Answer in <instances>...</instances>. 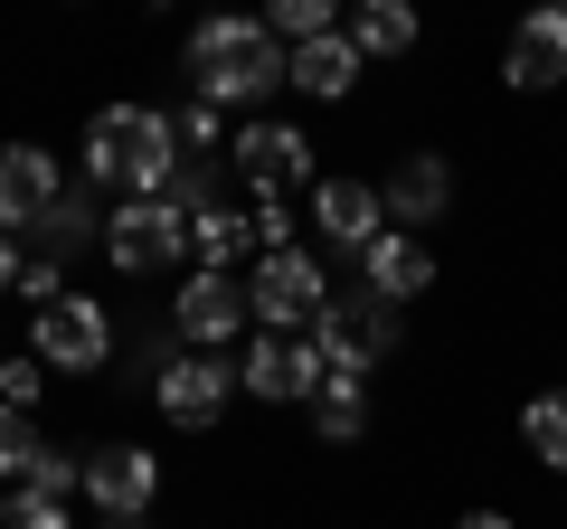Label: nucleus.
<instances>
[{
	"instance_id": "412c9836",
	"label": "nucleus",
	"mask_w": 567,
	"mask_h": 529,
	"mask_svg": "<svg viewBox=\"0 0 567 529\" xmlns=\"http://www.w3.org/2000/svg\"><path fill=\"white\" fill-rule=\"evenodd\" d=\"M341 20H350V0H265V29H275L284 48H303V39H331Z\"/></svg>"
},
{
	"instance_id": "f257e3e1",
	"label": "nucleus",
	"mask_w": 567,
	"mask_h": 529,
	"mask_svg": "<svg viewBox=\"0 0 567 529\" xmlns=\"http://www.w3.org/2000/svg\"><path fill=\"white\" fill-rule=\"evenodd\" d=\"M181 66H189V95L218 114H256L275 85H293V48L265 29V10H199Z\"/></svg>"
},
{
	"instance_id": "1a4fd4ad",
	"label": "nucleus",
	"mask_w": 567,
	"mask_h": 529,
	"mask_svg": "<svg viewBox=\"0 0 567 529\" xmlns=\"http://www.w3.org/2000/svg\"><path fill=\"white\" fill-rule=\"evenodd\" d=\"M29 350H39L48 369H104V360H114V322H104L95 293H58V303H39Z\"/></svg>"
},
{
	"instance_id": "9b49d317",
	"label": "nucleus",
	"mask_w": 567,
	"mask_h": 529,
	"mask_svg": "<svg viewBox=\"0 0 567 529\" xmlns=\"http://www.w3.org/2000/svg\"><path fill=\"white\" fill-rule=\"evenodd\" d=\"M152 491H162V454H142V445H95L85 454V501L104 520H142Z\"/></svg>"
},
{
	"instance_id": "ddd939ff",
	"label": "nucleus",
	"mask_w": 567,
	"mask_h": 529,
	"mask_svg": "<svg viewBox=\"0 0 567 529\" xmlns=\"http://www.w3.org/2000/svg\"><path fill=\"white\" fill-rule=\"evenodd\" d=\"M502 76L520 85V95H548V85L567 76V0H539L520 29H511V48H502Z\"/></svg>"
},
{
	"instance_id": "a878e982",
	"label": "nucleus",
	"mask_w": 567,
	"mask_h": 529,
	"mask_svg": "<svg viewBox=\"0 0 567 529\" xmlns=\"http://www.w3.org/2000/svg\"><path fill=\"white\" fill-rule=\"evenodd\" d=\"M218 170H227V162H189V170H171L162 199L181 208V218H208V208H227V199H218Z\"/></svg>"
},
{
	"instance_id": "423d86ee",
	"label": "nucleus",
	"mask_w": 567,
	"mask_h": 529,
	"mask_svg": "<svg viewBox=\"0 0 567 529\" xmlns=\"http://www.w3.org/2000/svg\"><path fill=\"white\" fill-rule=\"evenodd\" d=\"M104 256H114V274H162L189 256V218L171 199H123L104 218Z\"/></svg>"
},
{
	"instance_id": "f03ea898",
	"label": "nucleus",
	"mask_w": 567,
	"mask_h": 529,
	"mask_svg": "<svg viewBox=\"0 0 567 529\" xmlns=\"http://www.w3.org/2000/svg\"><path fill=\"white\" fill-rule=\"evenodd\" d=\"M171 170H181L171 114H152V104H95V114H85V180H95V189L162 199Z\"/></svg>"
},
{
	"instance_id": "2f4dec72",
	"label": "nucleus",
	"mask_w": 567,
	"mask_h": 529,
	"mask_svg": "<svg viewBox=\"0 0 567 529\" xmlns=\"http://www.w3.org/2000/svg\"><path fill=\"white\" fill-rule=\"evenodd\" d=\"M0 293H20V246H10V227H0Z\"/></svg>"
},
{
	"instance_id": "72a5a7b5",
	"label": "nucleus",
	"mask_w": 567,
	"mask_h": 529,
	"mask_svg": "<svg viewBox=\"0 0 567 529\" xmlns=\"http://www.w3.org/2000/svg\"><path fill=\"white\" fill-rule=\"evenodd\" d=\"M208 10H237V0H208Z\"/></svg>"
},
{
	"instance_id": "c85d7f7f",
	"label": "nucleus",
	"mask_w": 567,
	"mask_h": 529,
	"mask_svg": "<svg viewBox=\"0 0 567 529\" xmlns=\"http://www.w3.org/2000/svg\"><path fill=\"white\" fill-rule=\"evenodd\" d=\"M246 218H256V246H265V256H284V246L303 237V218H293V199H256Z\"/></svg>"
},
{
	"instance_id": "4468645a",
	"label": "nucleus",
	"mask_w": 567,
	"mask_h": 529,
	"mask_svg": "<svg viewBox=\"0 0 567 529\" xmlns=\"http://www.w3.org/2000/svg\"><path fill=\"white\" fill-rule=\"evenodd\" d=\"M58 199H66L58 152H39V143H0V227H39Z\"/></svg>"
},
{
	"instance_id": "2eb2a0df",
	"label": "nucleus",
	"mask_w": 567,
	"mask_h": 529,
	"mask_svg": "<svg viewBox=\"0 0 567 529\" xmlns=\"http://www.w3.org/2000/svg\"><path fill=\"white\" fill-rule=\"evenodd\" d=\"M360 284L379 293V303H416V293H435V256H425V237L379 227V237L360 246Z\"/></svg>"
},
{
	"instance_id": "7ed1b4c3",
	"label": "nucleus",
	"mask_w": 567,
	"mask_h": 529,
	"mask_svg": "<svg viewBox=\"0 0 567 529\" xmlns=\"http://www.w3.org/2000/svg\"><path fill=\"white\" fill-rule=\"evenodd\" d=\"M312 350H322V369L331 378H369V369L388 360V350H398V303H379V293H331L322 303V322L303 331Z\"/></svg>"
},
{
	"instance_id": "a211bd4d",
	"label": "nucleus",
	"mask_w": 567,
	"mask_h": 529,
	"mask_svg": "<svg viewBox=\"0 0 567 529\" xmlns=\"http://www.w3.org/2000/svg\"><path fill=\"white\" fill-rule=\"evenodd\" d=\"M350 39H360V58H406V48L425 39V20H416V0H350Z\"/></svg>"
},
{
	"instance_id": "473e14b6",
	"label": "nucleus",
	"mask_w": 567,
	"mask_h": 529,
	"mask_svg": "<svg viewBox=\"0 0 567 529\" xmlns=\"http://www.w3.org/2000/svg\"><path fill=\"white\" fill-rule=\"evenodd\" d=\"M454 529H511V520H502V510H464V520H454Z\"/></svg>"
},
{
	"instance_id": "6e6552de",
	"label": "nucleus",
	"mask_w": 567,
	"mask_h": 529,
	"mask_svg": "<svg viewBox=\"0 0 567 529\" xmlns=\"http://www.w3.org/2000/svg\"><path fill=\"white\" fill-rule=\"evenodd\" d=\"M246 397H256V407H293V397H322V350L303 341V331H256V341H246Z\"/></svg>"
},
{
	"instance_id": "9d476101",
	"label": "nucleus",
	"mask_w": 567,
	"mask_h": 529,
	"mask_svg": "<svg viewBox=\"0 0 567 529\" xmlns=\"http://www.w3.org/2000/svg\"><path fill=\"white\" fill-rule=\"evenodd\" d=\"M171 322H181V341L189 350H218V341H237L246 322H256V303H246V274H189L181 293H171Z\"/></svg>"
},
{
	"instance_id": "f8f14e48",
	"label": "nucleus",
	"mask_w": 567,
	"mask_h": 529,
	"mask_svg": "<svg viewBox=\"0 0 567 529\" xmlns=\"http://www.w3.org/2000/svg\"><path fill=\"white\" fill-rule=\"evenodd\" d=\"M303 227H322V246L360 256V246L388 227V199H379L369 180H312V189H303Z\"/></svg>"
},
{
	"instance_id": "cd10ccee",
	"label": "nucleus",
	"mask_w": 567,
	"mask_h": 529,
	"mask_svg": "<svg viewBox=\"0 0 567 529\" xmlns=\"http://www.w3.org/2000/svg\"><path fill=\"white\" fill-rule=\"evenodd\" d=\"M29 491H48V501H76V491H85V454H58V445H48L39 464H29Z\"/></svg>"
},
{
	"instance_id": "7c9ffc66",
	"label": "nucleus",
	"mask_w": 567,
	"mask_h": 529,
	"mask_svg": "<svg viewBox=\"0 0 567 529\" xmlns=\"http://www.w3.org/2000/svg\"><path fill=\"white\" fill-rule=\"evenodd\" d=\"M20 293H29V303H58V293H66V274H58V256H39V264H20Z\"/></svg>"
},
{
	"instance_id": "39448f33",
	"label": "nucleus",
	"mask_w": 567,
	"mask_h": 529,
	"mask_svg": "<svg viewBox=\"0 0 567 529\" xmlns=\"http://www.w3.org/2000/svg\"><path fill=\"white\" fill-rule=\"evenodd\" d=\"M246 303H256V331H312L322 303H331V284H322V264H312L303 246H284V256H256Z\"/></svg>"
},
{
	"instance_id": "393cba45",
	"label": "nucleus",
	"mask_w": 567,
	"mask_h": 529,
	"mask_svg": "<svg viewBox=\"0 0 567 529\" xmlns=\"http://www.w3.org/2000/svg\"><path fill=\"white\" fill-rule=\"evenodd\" d=\"M39 426H29V407H0V483H29V464H39Z\"/></svg>"
},
{
	"instance_id": "20e7f679",
	"label": "nucleus",
	"mask_w": 567,
	"mask_h": 529,
	"mask_svg": "<svg viewBox=\"0 0 567 529\" xmlns=\"http://www.w3.org/2000/svg\"><path fill=\"white\" fill-rule=\"evenodd\" d=\"M227 170H237L256 199H293V189H312V143H303V123L246 114L237 133H227Z\"/></svg>"
},
{
	"instance_id": "0eeeda50",
	"label": "nucleus",
	"mask_w": 567,
	"mask_h": 529,
	"mask_svg": "<svg viewBox=\"0 0 567 529\" xmlns=\"http://www.w3.org/2000/svg\"><path fill=\"white\" fill-rule=\"evenodd\" d=\"M237 387H246V378L218 360V350H181V360H162V378H152V407H162L171 426L199 435V426H218V416H227Z\"/></svg>"
},
{
	"instance_id": "b1692460",
	"label": "nucleus",
	"mask_w": 567,
	"mask_h": 529,
	"mask_svg": "<svg viewBox=\"0 0 567 529\" xmlns=\"http://www.w3.org/2000/svg\"><path fill=\"white\" fill-rule=\"evenodd\" d=\"M95 237H104V218H95L85 199H58V208L39 218V246H48V256H76V246H95Z\"/></svg>"
},
{
	"instance_id": "4be33fe9",
	"label": "nucleus",
	"mask_w": 567,
	"mask_h": 529,
	"mask_svg": "<svg viewBox=\"0 0 567 529\" xmlns=\"http://www.w3.org/2000/svg\"><path fill=\"white\" fill-rule=\"evenodd\" d=\"M520 445L539 454L548 473H567V387H548V397H529V407H520Z\"/></svg>"
},
{
	"instance_id": "6ab92c4d",
	"label": "nucleus",
	"mask_w": 567,
	"mask_h": 529,
	"mask_svg": "<svg viewBox=\"0 0 567 529\" xmlns=\"http://www.w3.org/2000/svg\"><path fill=\"white\" fill-rule=\"evenodd\" d=\"M246 246H256V218H246V208H208V218H189V256H199L208 274H237ZM256 256H265V246H256Z\"/></svg>"
},
{
	"instance_id": "bb28decb",
	"label": "nucleus",
	"mask_w": 567,
	"mask_h": 529,
	"mask_svg": "<svg viewBox=\"0 0 567 529\" xmlns=\"http://www.w3.org/2000/svg\"><path fill=\"white\" fill-rule=\"evenodd\" d=\"M0 529H66V501H48V491L10 483V491H0Z\"/></svg>"
},
{
	"instance_id": "5701e85b",
	"label": "nucleus",
	"mask_w": 567,
	"mask_h": 529,
	"mask_svg": "<svg viewBox=\"0 0 567 529\" xmlns=\"http://www.w3.org/2000/svg\"><path fill=\"white\" fill-rule=\"evenodd\" d=\"M171 143L199 152V162H227V114H218V104H199V95L171 104Z\"/></svg>"
},
{
	"instance_id": "f3484780",
	"label": "nucleus",
	"mask_w": 567,
	"mask_h": 529,
	"mask_svg": "<svg viewBox=\"0 0 567 529\" xmlns=\"http://www.w3.org/2000/svg\"><path fill=\"white\" fill-rule=\"evenodd\" d=\"M360 39H350V29H331V39H303L293 48V95H312V104H341L350 85H360Z\"/></svg>"
},
{
	"instance_id": "dca6fc26",
	"label": "nucleus",
	"mask_w": 567,
	"mask_h": 529,
	"mask_svg": "<svg viewBox=\"0 0 567 529\" xmlns=\"http://www.w3.org/2000/svg\"><path fill=\"white\" fill-rule=\"evenodd\" d=\"M379 199H388V227H406V237H416V227H435V218L454 208V170L435 162V152H406L398 180H388Z\"/></svg>"
},
{
	"instance_id": "aec40b11",
	"label": "nucleus",
	"mask_w": 567,
	"mask_h": 529,
	"mask_svg": "<svg viewBox=\"0 0 567 529\" xmlns=\"http://www.w3.org/2000/svg\"><path fill=\"white\" fill-rule=\"evenodd\" d=\"M312 435H322V445H360V435H369V378H322V397H312Z\"/></svg>"
},
{
	"instance_id": "c756f323",
	"label": "nucleus",
	"mask_w": 567,
	"mask_h": 529,
	"mask_svg": "<svg viewBox=\"0 0 567 529\" xmlns=\"http://www.w3.org/2000/svg\"><path fill=\"white\" fill-rule=\"evenodd\" d=\"M39 387H48L39 350H29V360H0V407H39Z\"/></svg>"
}]
</instances>
